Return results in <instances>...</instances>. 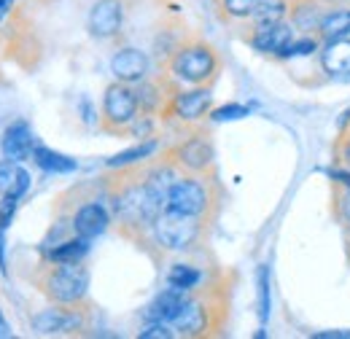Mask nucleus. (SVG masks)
I'll use <instances>...</instances> for the list:
<instances>
[{
  "label": "nucleus",
  "instance_id": "f257e3e1",
  "mask_svg": "<svg viewBox=\"0 0 350 339\" xmlns=\"http://www.w3.org/2000/svg\"><path fill=\"white\" fill-rule=\"evenodd\" d=\"M229 307H232V288L224 280H211L202 288L197 286L189 301L183 304L180 315L173 321V329L178 337L205 339L226 334L229 323Z\"/></svg>",
  "mask_w": 350,
  "mask_h": 339
},
{
  "label": "nucleus",
  "instance_id": "f03ea898",
  "mask_svg": "<svg viewBox=\"0 0 350 339\" xmlns=\"http://www.w3.org/2000/svg\"><path fill=\"white\" fill-rule=\"evenodd\" d=\"M165 208L186 215H197L205 221H216L221 208V189L216 183V175H191V172H180L173 180V186L167 189L165 197Z\"/></svg>",
  "mask_w": 350,
  "mask_h": 339
},
{
  "label": "nucleus",
  "instance_id": "7ed1b4c3",
  "mask_svg": "<svg viewBox=\"0 0 350 339\" xmlns=\"http://www.w3.org/2000/svg\"><path fill=\"white\" fill-rule=\"evenodd\" d=\"M33 283L51 304H89V269L84 261L59 264L44 258L33 272Z\"/></svg>",
  "mask_w": 350,
  "mask_h": 339
},
{
  "label": "nucleus",
  "instance_id": "20e7f679",
  "mask_svg": "<svg viewBox=\"0 0 350 339\" xmlns=\"http://www.w3.org/2000/svg\"><path fill=\"white\" fill-rule=\"evenodd\" d=\"M167 73L189 86H213L219 81L221 57L216 46L202 38H189L175 46L167 59Z\"/></svg>",
  "mask_w": 350,
  "mask_h": 339
},
{
  "label": "nucleus",
  "instance_id": "39448f33",
  "mask_svg": "<svg viewBox=\"0 0 350 339\" xmlns=\"http://www.w3.org/2000/svg\"><path fill=\"white\" fill-rule=\"evenodd\" d=\"M211 229V221L197 218V215H186V213L162 208V213L154 221L151 237H154V248L157 254H189L197 245L205 243Z\"/></svg>",
  "mask_w": 350,
  "mask_h": 339
},
{
  "label": "nucleus",
  "instance_id": "423d86ee",
  "mask_svg": "<svg viewBox=\"0 0 350 339\" xmlns=\"http://www.w3.org/2000/svg\"><path fill=\"white\" fill-rule=\"evenodd\" d=\"M140 116V103H137V92L132 84L124 81H113L105 86L103 94V108H100V132L113 135V137H124L130 135L132 122Z\"/></svg>",
  "mask_w": 350,
  "mask_h": 339
},
{
  "label": "nucleus",
  "instance_id": "0eeeda50",
  "mask_svg": "<svg viewBox=\"0 0 350 339\" xmlns=\"http://www.w3.org/2000/svg\"><path fill=\"white\" fill-rule=\"evenodd\" d=\"M165 154L173 159L175 167L180 172H191V175L213 172L216 151H213L211 132H205V129H191L183 140H178L173 148H167Z\"/></svg>",
  "mask_w": 350,
  "mask_h": 339
},
{
  "label": "nucleus",
  "instance_id": "6e6552de",
  "mask_svg": "<svg viewBox=\"0 0 350 339\" xmlns=\"http://www.w3.org/2000/svg\"><path fill=\"white\" fill-rule=\"evenodd\" d=\"M38 334H84L89 329V304H51L33 315Z\"/></svg>",
  "mask_w": 350,
  "mask_h": 339
},
{
  "label": "nucleus",
  "instance_id": "1a4fd4ad",
  "mask_svg": "<svg viewBox=\"0 0 350 339\" xmlns=\"http://www.w3.org/2000/svg\"><path fill=\"white\" fill-rule=\"evenodd\" d=\"M248 36H245V43L259 51L264 57H272V59H286V51L288 46L297 38V30L288 19L283 22H275V25H248Z\"/></svg>",
  "mask_w": 350,
  "mask_h": 339
},
{
  "label": "nucleus",
  "instance_id": "9d476101",
  "mask_svg": "<svg viewBox=\"0 0 350 339\" xmlns=\"http://www.w3.org/2000/svg\"><path fill=\"white\" fill-rule=\"evenodd\" d=\"M124 27V3L122 0H94L89 8L87 30L97 41H111Z\"/></svg>",
  "mask_w": 350,
  "mask_h": 339
},
{
  "label": "nucleus",
  "instance_id": "9b49d317",
  "mask_svg": "<svg viewBox=\"0 0 350 339\" xmlns=\"http://www.w3.org/2000/svg\"><path fill=\"white\" fill-rule=\"evenodd\" d=\"M213 94L211 86H194V89H178L173 97V105L167 111V119H180L186 124H194L205 116H211Z\"/></svg>",
  "mask_w": 350,
  "mask_h": 339
},
{
  "label": "nucleus",
  "instance_id": "f8f14e48",
  "mask_svg": "<svg viewBox=\"0 0 350 339\" xmlns=\"http://www.w3.org/2000/svg\"><path fill=\"white\" fill-rule=\"evenodd\" d=\"M318 65L329 81L350 84V38L323 41L318 51Z\"/></svg>",
  "mask_w": 350,
  "mask_h": 339
},
{
  "label": "nucleus",
  "instance_id": "ddd939ff",
  "mask_svg": "<svg viewBox=\"0 0 350 339\" xmlns=\"http://www.w3.org/2000/svg\"><path fill=\"white\" fill-rule=\"evenodd\" d=\"M332 8H337V0H294L288 22L294 25L297 36H318L321 22Z\"/></svg>",
  "mask_w": 350,
  "mask_h": 339
},
{
  "label": "nucleus",
  "instance_id": "4468645a",
  "mask_svg": "<svg viewBox=\"0 0 350 339\" xmlns=\"http://www.w3.org/2000/svg\"><path fill=\"white\" fill-rule=\"evenodd\" d=\"M113 215H111V208H105L103 202L97 200H89L81 208H76V213L70 215V226H73V234L79 237H87V240H94L100 237L108 226H111Z\"/></svg>",
  "mask_w": 350,
  "mask_h": 339
},
{
  "label": "nucleus",
  "instance_id": "2eb2a0df",
  "mask_svg": "<svg viewBox=\"0 0 350 339\" xmlns=\"http://www.w3.org/2000/svg\"><path fill=\"white\" fill-rule=\"evenodd\" d=\"M111 73L116 81L124 84H140L143 79H148V54L140 49L124 46L111 57Z\"/></svg>",
  "mask_w": 350,
  "mask_h": 339
},
{
  "label": "nucleus",
  "instance_id": "dca6fc26",
  "mask_svg": "<svg viewBox=\"0 0 350 339\" xmlns=\"http://www.w3.org/2000/svg\"><path fill=\"white\" fill-rule=\"evenodd\" d=\"M33 148H36L33 129L25 119H16V122H11L8 127L3 129V137H0L3 159H14V162L33 159Z\"/></svg>",
  "mask_w": 350,
  "mask_h": 339
},
{
  "label": "nucleus",
  "instance_id": "f3484780",
  "mask_svg": "<svg viewBox=\"0 0 350 339\" xmlns=\"http://www.w3.org/2000/svg\"><path fill=\"white\" fill-rule=\"evenodd\" d=\"M189 294L191 291H186V288H165L162 294H157V299L146 307V321H162V323H170L173 326V321L180 315V310H183V304L189 301Z\"/></svg>",
  "mask_w": 350,
  "mask_h": 339
},
{
  "label": "nucleus",
  "instance_id": "a211bd4d",
  "mask_svg": "<svg viewBox=\"0 0 350 339\" xmlns=\"http://www.w3.org/2000/svg\"><path fill=\"white\" fill-rule=\"evenodd\" d=\"M30 172L22 167V162L3 159L0 162V197H16L22 200L30 189Z\"/></svg>",
  "mask_w": 350,
  "mask_h": 339
},
{
  "label": "nucleus",
  "instance_id": "6ab92c4d",
  "mask_svg": "<svg viewBox=\"0 0 350 339\" xmlns=\"http://www.w3.org/2000/svg\"><path fill=\"white\" fill-rule=\"evenodd\" d=\"M89 243L87 237H70V240H62L59 245H54V248H46L44 251V258L49 261H59V264H79V261H84L89 254Z\"/></svg>",
  "mask_w": 350,
  "mask_h": 339
},
{
  "label": "nucleus",
  "instance_id": "aec40b11",
  "mask_svg": "<svg viewBox=\"0 0 350 339\" xmlns=\"http://www.w3.org/2000/svg\"><path fill=\"white\" fill-rule=\"evenodd\" d=\"M318 36L323 41H337V38H350V8L348 5H337L326 14V19L321 22Z\"/></svg>",
  "mask_w": 350,
  "mask_h": 339
},
{
  "label": "nucleus",
  "instance_id": "412c9836",
  "mask_svg": "<svg viewBox=\"0 0 350 339\" xmlns=\"http://www.w3.org/2000/svg\"><path fill=\"white\" fill-rule=\"evenodd\" d=\"M33 162L41 170H46V172H57V175L73 172V170L79 167L76 159H70V157H65V154H59V151H51V148H46V146H36V148H33Z\"/></svg>",
  "mask_w": 350,
  "mask_h": 339
},
{
  "label": "nucleus",
  "instance_id": "4be33fe9",
  "mask_svg": "<svg viewBox=\"0 0 350 339\" xmlns=\"http://www.w3.org/2000/svg\"><path fill=\"white\" fill-rule=\"evenodd\" d=\"M157 148H159V140H157V137H148V140L132 146L127 151L111 157V159H108V167L116 170V167H127V165H137V162H146V159H151V154H154Z\"/></svg>",
  "mask_w": 350,
  "mask_h": 339
},
{
  "label": "nucleus",
  "instance_id": "5701e85b",
  "mask_svg": "<svg viewBox=\"0 0 350 339\" xmlns=\"http://www.w3.org/2000/svg\"><path fill=\"white\" fill-rule=\"evenodd\" d=\"M205 280V275L197 269V267H191V264H183V261H178L170 267V272H167V286H175V288H186V291H194L200 283Z\"/></svg>",
  "mask_w": 350,
  "mask_h": 339
},
{
  "label": "nucleus",
  "instance_id": "b1692460",
  "mask_svg": "<svg viewBox=\"0 0 350 339\" xmlns=\"http://www.w3.org/2000/svg\"><path fill=\"white\" fill-rule=\"evenodd\" d=\"M259 3L262 0H216L221 19H226V22H245Z\"/></svg>",
  "mask_w": 350,
  "mask_h": 339
},
{
  "label": "nucleus",
  "instance_id": "393cba45",
  "mask_svg": "<svg viewBox=\"0 0 350 339\" xmlns=\"http://www.w3.org/2000/svg\"><path fill=\"white\" fill-rule=\"evenodd\" d=\"M334 157L337 162L345 170H350V119L342 124L340 135H337V143H334Z\"/></svg>",
  "mask_w": 350,
  "mask_h": 339
},
{
  "label": "nucleus",
  "instance_id": "a878e982",
  "mask_svg": "<svg viewBox=\"0 0 350 339\" xmlns=\"http://www.w3.org/2000/svg\"><path fill=\"white\" fill-rule=\"evenodd\" d=\"M140 339H173L178 337L175 329L170 323H162V321H146V329H140Z\"/></svg>",
  "mask_w": 350,
  "mask_h": 339
},
{
  "label": "nucleus",
  "instance_id": "bb28decb",
  "mask_svg": "<svg viewBox=\"0 0 350 339\" xmlns=\"http://www.w3.org/2000/svg\"><path fill=\"white\" fill-rule=\"evenodd\" d=\"M269 315V269L259 267V318L262 323Z\"/></svg>",
  "mask_w": 350,
  "mask_h": 339
},
{
  "label": "nucleus",
  "instance_id": "cd10ccee",
  "mask_svg": "<svg viewBox=\"0 0 350 339\" xmlns=\"http://www.w3.org/2000/svg\"><path fill=\"white\" fill-rule=\"evenodd\" d=\"M248 113H251L248 105H237V103H232V105H224V108L211 111V119H213V122H232V119H243V116H248Z\"/></svg>",
  "mask_w": 350,
  "mask_h": 339
},
{
  "label": "nucleus",
  "instance_id": "c85d7f7f",
  "mask_svg": "<svg viewBox=\"0 0 350 339\" xmlns=\"http://www.w3.org/2000/svg\"><path fill=\"white\" fill-rule=\"evenodd\" d=\"M19 208L16 197H0V229H8L14 221V213Z\"/></svg>",
  "mask_w": 350,
  "mask_h": 339
},
{
  "label": "nucleus",
  "instance_id": "c756f323",
  "mask_svg": "<svg viewBox=\"0 0 350 339\" xmlns=\"http://www.w3.org/2000/svg\"><path fill=\"white\" fill-rule=\"evenodd\" d=\"M0 272L8 275V267H5V229H0Z\"/></svg>",
  "mask_w": 350,
  "mask_h": 339
},
{
  "label": "nucleus",
  "instance_id": "7c9ffc66",
  "mask_svg": "<svg viewBox=\"0 0 350 339\" xmlns=\"http://www.w3.org/2000/svg\"><path fill=\"white\" fill-rule=\"evenodd\" d=\"M8 337H14V329H11V323L5 321V315L0 310V339H8Z\"/></svg>",
  "mask_w": 350,
  "mask_h": 339
},
{
  "label": "nucleus",
  "instance_id": "2f4dec72",
  "mask_svg": "<svg viewBox=\"0 0 350 339\" xmlns=\"http://www.w3.org/2000/svg\"><path fill=\"white\" fill-rule=\"evenodd\" d=\"M14 5H16V0H0V22L8 19V14L14 11Z\"/></svg>",
  "mask_w": 350,
  "mask_h": 339
},
{
  "label": "nucleus",
  "instance_id": "473e14b6",
  "mask_svg": "<svg viewBox=\"0 0 350 339\" xmlns=\"http://www.w3.org/2000/svg\"><path fill=\"white\" fill-rule=\"evenodd\" d=\"M318 339H350V331H321L315 334Z\"/></svg>",
  "mask_w": 350,
  "mask_h": 339
},
{
  "label": "nucleus",
  "instance_id": "72a5a7b5",
  "mask_svg": "<svg viewBox=\"0 0 350 339\" xmlns=\"http://www.w3.org/2000/svg\"><path fill=\"white\" fill-rule=\"evenodd\" d=\"M345 254H348V261H350V229H345Z\"/></svg>",
  "mask_w": 350,
  "mask_h": 339
},
{
  "label": "nucleus",
  "instance_id": "f704fd0d",
  "mask_svg": "<svg viewBox=\"0 0 350 339\" xmlns=\"http://www.w3.org/2000/svg\"><path fill=\"white\" fill-rule=\"evenodd\" d=\"M348 3H350V0H348Z\"/></svg>",
  "mask_w": 350,
  "mask_h": 339
}]
</instances>
